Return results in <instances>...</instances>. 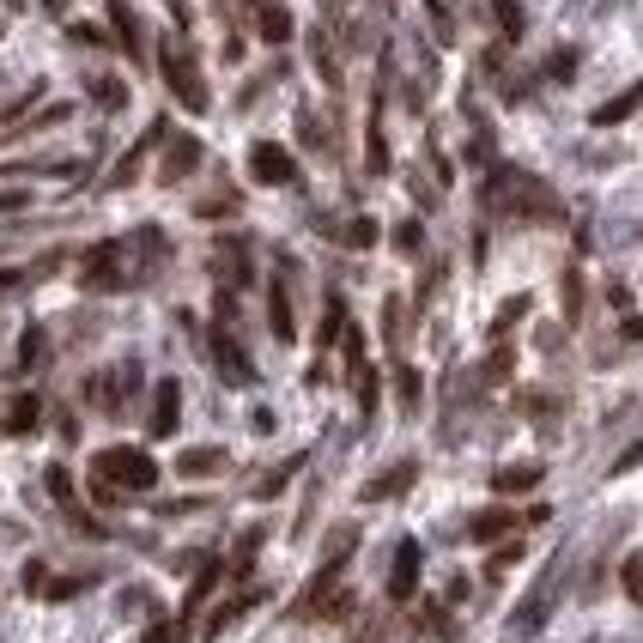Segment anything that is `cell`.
<instances>
[{
	"label": "cell",
	"mask_w": 643,
	"mask_h": 643,
	"mask_svg": "<svg viewBox=\"0 0 643 643\" xmlns=\"http://www.w3.org/2000/svg\"><path fill=\"white\" fill-rule=\"evenodd\" d=\"M92 473H104L110 486H122V492H152V486H158V461L146 456V449H128V444L97 449Z\"/></svg>",
	"instance_id": "cell-2"
},
{
	"label": "cell",
	"mask_w": 643,
	"mask_h": 643,
	"mask_svg": "<svg viewBox=\"0 0 643 643\" xmlns=\"http://www.w3.org/2000/svg\"><path fill=\"white\" fill-rule=\"evenodd\" d=\"M164 85H171L176 104L195 110V116L213 104V97H207V79H200V67H195V49H188V43H176V37L164 43Z\"/></svg>",
	"instance_id": "cell-3"
},
{
	"label": "cell",
	"mask_w": 643,
	"mask_h": 643,
	"mask_svg": "<svg viewBox=\"0 0 643 643\" xmlns=\"http://www.w3.org/2000/svg\"><path fill=\"white\" fill-rule=\"evenodd\" d=\"M420 565H425L420 540H401V547H394V571H389V601H413V589H420Z\"/></svg>",
	"instance_id": "cell-7"
},
{
	"label": "cell",
	"mask_w": 643,
	"mask_h": 643,
	"mask_svg": "<svg viewBox=\"0 0 643 643\" xmlns=\"http://www.w3.org/2000/svg\"><path fill=\"white\" fill-rule=\"evenodd\" d=\"M183 631H188V625H183V619H158V625H152V631H146V638H140V643H176V638H183Z\"/></svg>",
	"instance_id": "cell-33"
},
{
	"label": "cell",
	"mask_w": 643,
	"mask_h": 643,
	"mask_svg": "<svg viewBox=\"0 0 643 643\" xmlns=\"http://www.w3.org/2000/svg\"><path fill=\"white\" fill-rule=\"evenodd\" d=\"M219 468H225V449H183L176 456V473H188V480H207Z\"/></svg>",
	"instance_id": "cell-19"
},
{
	"label": "cell",
	"mask_w": 643,
	"mask_h": 643,
	"mask_svg": "<svg viewBox=\"0 0 643 643\" xmlns=\"http://www.w3.org/2000/svg\"><path fill=\"white\" fill-rule=\"evenodd\" d=\"M346 243H353V250H370V243H377V219H353L346 225Z\"/></svg>",
	"instance_id": "cell-31"
},
{
	"label": "cell",
	"mask_w": 643,
	"mask_h": 643,
	"mask_svg": "<svg viewBox=\"0 0 643 643\" xmlns=\"http://www.w3.org/2000/svg\"><path fill=\"white\" fill-rule=\"evenodd\" d=\"M92 97H97L104 110H122V104H128V92H122L116 79H97V85H92Z\"/></svg>",
	"instance_id": "cell-32"
},
{
	"label": "cell",
	"mask_w": 643,
	"mask_h": 643,
	"mask_svg": "<svg viewBox=\"0 0 643 643\" xmlns=\"http://www.w3.org/2000/svg\"><path fill=\"white\" fill-rule=\"evenodd\" d=\"M250 171H255V183H267V188L298 183V164H291V152H286V146H274V140H255V146H250Z\"/></svg>",
	"instance_id": "cell-5"
},
{
	"label": "cell",
	"mask_w": 643,
	"mask_h": 643,
	"mask_svg": "<svg viewBox=\"0 0 643 643\" xmlns=\"http://www.w3.org/2000/svg\"><path fill=\"white\" fill-rule=\"evenodd\" d=\"M43 480H49V498L61 504V516H67V523H73V528H85V535H110V528H104V523H92V510L79 504V492H73V473H67V468H49V473H43Z\"/></svg>",
	"instance_id": "cell-6"
},
{
	"label": "cell",
	"mask_w": 643,
	"mask_h": 643,
	"mask_svg": "<svg viewBox=\"0 0 643 643\" xmlns=\"http://www.w3.org/2000/svg\"><path fill=\"white\" fill-rule=\"evenodd\" d=\"M0 425H7V437H31L43 425V401H37V394H13V407H7V420H0Z\"/></svg>",
	"instance_id": "cell-15"
},
{
	"label": "cell",
	"mask_w": 643,
	"mask_h": 643,
	"mask_svg": "<svg viewBox=\"0 0 643 643\" xmlns=\"http://www.w3.org/2000/svg\"><path fill=\"white\" fill-rule=\"evenodd\" d=\"M158 140H164V122H152V134H146V140H140V146H134V152H128V158H122V164H116V183H134V171H140V158L152 152Z\"/></svg>",
	"instance_id": "cell-21"
},
{
	"label": "cell",
	"mask_w": 643,
	"mask_h": 643,
	"mask_svg": "<svg viewBox=\"0 0 643 643\" xmlns=\"http://www.w3.org/2000/svg\"><path fill=\"white\" fill-rule=\"evenodd\" d=\"M25 200H31L25 188H7V195H0V213H19V207H25Z\"/></svg>",
	"instance_id": "cell-37"
},
{
	"label": "cell",
	"mask_w": 643,
	"mask_h": 643,
	"mask_svg": "<svg viewBox=\"0 0 643 643\" xmlns=\"http://www.w3.org/2000/svg\"><path fill=\"white\" fill-rule=\"evenodd\" d=\"M213 358H219V377H225V382H237V389H243V382H255V365L243 358V346H237L225 329L213 334Z\"/></svg>",
	"instance_id": "cell-12"
},
{
	"label": "cell",
	"mask_w": 643,
	"mask_h": 643,
	"mask_svg": "<svg viewBox=\"0 0 643 643\" xmlns=\"http://www.w3.org/2000/svg\"><path fill=\"white\" fill-rule=\"evenodd\" d=\"M535 486H540V468H535V461H516V468L492 473V492H498V498H516V492H535Z\"/></svg>",
	"instance_id": "cell-16"
},
{
	"label": "cell",
	"mask_w": 643,
	"mask_h": 643,
	"mask_svg": "<svg viewBox=\"0 0 643 643\" xmlns=\"http://www.w3.org/2000/svg\"><path fill=\"white\" fill-rule=\"evenodd\" d=\"M255 547H262V528H250V535L237 540V552H231V571H237V577H243V571H250V559H255Z\"/></svg>",
	"instance_id": "cell-29"
},
{
	"label": "cell",
	"mask_w": 643,
	"mask_h": 643,
	"mask_svg": "<svg viewBox=\"0 0 643 643\" xmlns=\"http://www.w3.org/2000/svg\"><path fill=\"white\" fill-rule=\"evenodd\" d=\"M492 13H498V25H504V37H523V7H516V0H492Z\"/></svg>",
	"instance_id": "cell-28"
},
{
	"label": "cell",
	"mask_w": 643,
	"mask_h": 643,
	"mask_svg": "<svg viewBox=\"0 0 643 643\" xmlns=\"http://www.w3.org/2000/svg\"><path fill=\"white\" fill-rule=\"evenodd\" d=\"M267 329H274V341H298V322H291V291H286V279H274V286H267Z\"/></svg>",
	"instance_id": "cell-14"
},
{
	"label": "cell",
	"mask_w": 643,
	"mask_h": 643,
	"mask_svg": "<svg viewBox=\"0 0 643 643\" xmlns=\"http://www.w3.org/2000/svg\"><path fill=\"white\" fill-rule=\"evenodd\" d=\"M547 516H552V510H540V504H535V510H523V516H516V510H480V516L468 523V540H504L510 528H523V523H547Z\"/></svg>",
	"instance_id": "cell-8"
},
{
	"label": "cell",
	"mask_w": 643,
	"mask_h": 643,
	"mask_svg": "<svg viewBox=\"0 0 643 643\" xmlns=\"http://www.w3.org/2000/svg\"><path fill=\"white\" fill-rule=\"evenodd\" d=\"M176 420H183V389H176V377H164L152 389V420H146V432H152V437H176Z\"/></svg>",
	"instance_id": "cell-10"
},
{
	"label": "cell",
	"mask_w": 643,
	"mask_h": 643,
	"mask_svg": "<svg viewBox=\"0 0 643 643\" xmlns=\"http://www.w3.org/2000/svg\"><path fill=\"white\" fill-rule=\"evenodd\" d=\"M255 25H262L267 43H286L291 37V13H286V7H255Z\"/></svg>",
	"instance_id": "cell-20"
},
{
	"label": "cell",
	"mask_w": 643,
	"mask_h": 643,
	"mask_svg": "<svg viewBox=\"0 0 643 643\" xmlns=\"http://www.w3.org/2000/svg\"><path fill=\"white\" fill-rule=\"evenodd\" d=\"M25 595H49V571L43 565H25Z\"/></svg>",
	"instance_id": "cell-36"
},
{
	"label": "cell",
	"mask_w": 643,
	"mask_h": 643,
	"mask_svg": "<svg viewBox=\"0 0 643 643\" xmlns=\"http://www.w3.org/2000/svg\"><path fill=\"white\" fill-rule=\"evenodd\" d=\"M219 274L231 279V286H243V279H250V267H243V243H219Z\"/></svg>",
	"instance_id": "cell-24"
},
{
	"label": "cell",
	"mask_w": 643,
	"mask_h": 643,
	"mask_svg": "<svg viewBox=\"0 0 643 643\" xmlns=\"http://www.w3.org/2000/svg\"><path fill=\"white\" fill-rule=\"evenodd\" d=\"M79 286L85 291H122L128 286V250H122L116 237H104V243L85 250V262H79Z\"/></svg>",
	"instance_id": "cell-4"
},
{
	"label": "cell",
	"mask_w": 643,
	"mask_h": 643,
	"mask_svg": "<svg viewBox=\"0 0 643 643\" xmlns=\"http://www.w3.org/2000/svg\"><path fill=\"white\" fill-rule=\"evenodd\" d=\"M19 286V274H0V291H13Z\"/></svg>",
	"instance_id": "cell-38"
},
{
	"label": "cell",
	"mask_w": 643,
	"mask_h": 643,
	"mask_svg": "<svg viewBox=\"0 0 643 643\" xmlns=\"http://www.w3.org/2000/svg\"><path fill=\"white\" fill-rule=\"evenodd\" d=\"M394 389H401V407H420V370H394Z\"/></svg>",
	"instance_id": "cell-30"
},
{
	"label": "cell",
	"mask_w": 643,
	"mask_h": 643,
	"mask_svg": "<svg viewBox=\"0 0 643 643\" xmlns=\"http://www.w3.org/2000/svg\"><path fill=\"white\" fill-rule=\"evenodd\" d=\"M110 19H116V31H122V49L128 55H140V19L122 7V0H110Z\"/></svg>",
	"instance_id": "cell-22"
},
{
	"label": "cell",
	"mask_w": 643,
	"mask_h": 643,
	"mask_svg": "<svg viewBox=\"0 0 643 643\" xmlns=\"http://www.w3.org/2000/svg\"><path fill=\"white\" fill-rule=\"evenodd\" d=\"M134 389H140V370H134V365H122V370H104V377H97L85 394H92V407H97V413H116Z\"/></svg>",
	"instance_id": "cell-9"
},
{
	"label": "cell",
	"mask_w": 643,
	"mask_h": 643,
	"mask_svg": "<svg viewBox=\"0 0 643 643\" xmlns=\"http://www.w3.org/2000/svg\"><path fill=\"white\" fill-rule=\"evenodd\" d=\"M619 583H625V595L643 607V552H631L625 565H619Z\"/></svg>",
	"instance_id": "cell-27"
},
{
	"label": "cell",
	"mask_w": 643,
	"mask_h": 643,
	"mask_svg": "<svg viewBox=\"0 0 643 643\" xmlns=\"http://www.w3.org/2000/svg\"><path fill=\"white\" fill-rule=\"evenodd\" d=\"M43 358H49V334H43V329H25V341H19V365L37 370Z\"/></svg>",
	"instance_id": "cell-23"
},
{
	"label": "cell",
	"mask_w": 643,
	"mask_h": 643,
	"mask_svg": "<svg viewBox=\"0 0 643 643\" xmlns=\"http://www.w3.org/2000/svg\"><path fill=\"white\" fill-rule=\"evenodd\" d=\"M341 334H346V303H341V298H329V315H322V334H315V341L334 346Z\"/></svg>",
	"instance_id": "cell-26"
},
{
	"label": "cell",
	"mask_w": 643,
	"mask_h": 643,
	"mask_svg": "<svg viewBox=\"0 0 643 643\" xmlns=\"http://www.w3.org/2000/svg\"><path fill=\"white\" fill-rule=\"evenodd\" d=\"M225 571H231V565H213V559L195 571V583H188V595H183V613H200V607H207V595L219 589V577H225Z\"/></svg>",
	"instance_id": "cell-18"
},
{
	"label": "cell",
	"mask_w": 643,
	"mask_h": 643,
	"mask_svg": "<svg viewBox=\"0 0 643 643\" xmlns=\"http://www.w3.org/2000/svg\"><path fill=\"white\" fill-rule=\"evenodd\" d=\"M394 250H401V255H413V250H420V225H401V231H394Z\"/></svg>",
	"instance_id": "cell-35"
},
{
	"label": "cell",
	"mask_w": 643,
	"mask_h": 643,
	"mask_svg": "<svg viewBox=\"0 0 643 643\" xmlns=\"http://www.w3.org/2000/svg\"><path fill=\"white\" fill-rule=\"evenodd\" d=\"M79 589H92V577H55V583H49V595H55V601H73Z\"/></svg>",
	"instance_id": "cell-34"
},
{
	"label": "cell",
	"mask_w": 643,
	"mask_h": 643,
	"mask_svg": "<svg viewBox=\"0 0 643 643\" xmlns=\"http://www.w3.org/2000/svg\"><path fill=\"white\" fill-rule=\"evenodd\" d=\"M492 207L516 213V219H559V195L528 171H498L492 176Z\"/></svg>",
	"instance_id": "cell-1"
},
{
	"label": "cell",
	"mask_w": 643,
	"mask_h": 643,
	"mask_svg": "<svg viewBox=\"0 0 643 643\" xmlns=\"http://www.w3.org/2000/svg\"><path fill=\"white\" fill-rule=\"evenodd\" d=\"M638 110H643V79H638V85H625V92H619L613 104H601V110H595V128H613V122L638 116Z\"/></svg>",
	"instance_id": "cell-17"
},
{
	"label": "cell",
	"mask_w": 643,
	"mask_h": 643,
	"mask_svg": "<svg viewBox=\"0 0 643 643\" xmlns=\"http://www.w3.org/2000/svg\"><path fill=\"white\" fill-rule=\"evenodd\" d=\"M413 480H420V468H413V461H394L389 473H377V480H365V486H358V498L365 504H382V498H401V492L413 486Z\"/></svg>",
	"instance_id": "cell-11"
},
{
	"label": "cell",
	"mask_w": 643,
	"mask_h": 643,
	"mask_svg": "<svg viewBox=\"0 0 643 643\" xmlns=\"http://www.w3.org/2000/svg\"><path fill=\"white\" fill-rule=\"evenodd\" d=\"M250 601H262V595H237V601H225V607H219V613H213V619H207V638H219V631H225V625H231V619H237V613H250Z\"/></svg>",
	"instance_id": "cell-25"
},
{
	"label": "cell",
	"mask_w": 643,
	"mask_h": 643,
	"mask_svg": "<svg viewBox=\"0 0 643 643\" xmlns=\"http://www.w3.org/2000/svg\"><path fill=\"white\" fill-rule=\"evenodd\" d=\"M195 164H200V140H195V134H176V140L164 146V171H158V176H164V183H183Z\"/></svg>",
	"instance_id": "cell-13"
}]
</instances>
